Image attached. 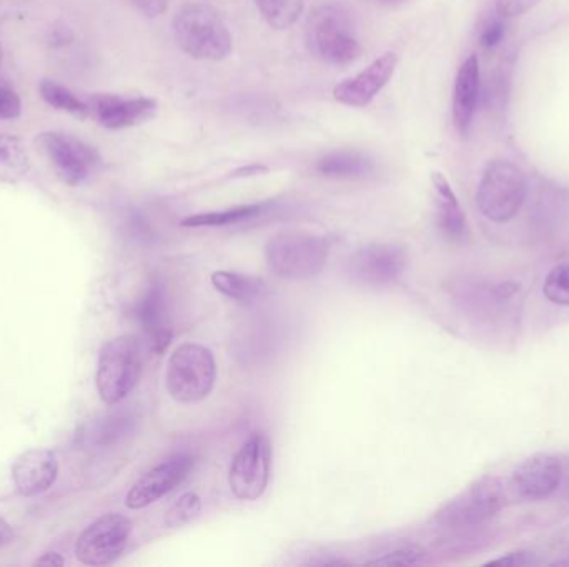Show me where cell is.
Returning <instances> with one entry per match:
<instances>
[{"mask_svg": "<svg viewBox=\"0 0 569 567\" xmlns=\"http://www.w3.org/2000/svg\"><path fill=\"white\" fill-rule=\"evenodd\" d=\"M90 117L110 130L142 125L156 117L159 103L150 97H123L116 93H93L89 100Z\"/></svg>", "mask_w": 569, "mask_h": 567, "instance_id": "13", "label": "cell"}, {"mask_svg": "<svg viewBox=\"0 0 569 567\" xmlns=\"http://www.w3.org/2000/svg\"><path fill=\"white\" fill-rule=\"evenodd\" d=\"M267 166L263 165H249L243 166V169L237 170V172L232 173L233 179H237V176H252V175H259V173H266Z\"/></svg>", "mask_w": 569, "mask_h": 567, "instance_id": "35", "label": "cell"}, {"mask_svg": "<svg viewBox=\"0 0 569 567\" xmlns=\"http://www.w3.org/2000/svg\"><path fill=\"white\" fill-rule=\"evenodd\" d=\"M505 36V26L500 22V20H493V22L488 23L485 27L483 32H481V43L485 47H495L501 42Z\"/></svg>", "mask_w": 569, "mask_h": 567, "instance_id": "33", "label": "cell"}, {"mask_svg": "<svg viewBox=\"0 0 569 567\" xmlns=\"http://www.w3.org/2000/svg\"><path fill=\"white\" fill-rule=\"evenodd\" d=\"M408 265L403 246L393 243H371L357 250L348 260V275L357 285L383 288L393 285Z\"/></svg>", "mask_w": 569, "mask_h": 567, "instance_id": "11", "label": "cell"}, {"mask_svg": "<svg viewBox=\"0 0 569 567\" xmlns=\"http://www.w3.org/2000/svg\"><path fill=\"white\" fill-rule=\"evenodd\" d=\"M59 475V462L50 449H29L12 466L13 486L22 496H37L52 488Z\"/></svg>", "mask_w": 569, "mask_h": 567, "instance_id": "16", "label": "cell"}, {"mask_svg": "<svg viewBox=\"0 0 569 567\" xmlns=\"http://www.w3.org/2000/svg\"><path fill=\"white\" fill-rule=\"evenodd\" d=\"M40 95L53 109L63 110L77 119H89L90 117L89 102L79 99L72 90L67 89L62 83L43 80L40 83Z\"/></svg>", "mask_w": 569, "mask_h": 567, "instance_id": "25", "label": "cell"}, {"mask_svg": "<svg viewBox=\"0 0 569 567\" xmlns=\"http://www.w3.org/2000/svg\"><path fill=\"white\" fill-rule=\"evenodd\" d=\"M142 350L132 335L116 336L100 350L97 392L106 405H119L136 388L142 376Z\"/></svg>", "mask_w": 569, "mask_h": 567, "instance_id": "4", "label": "cell"}, {"mask_svg": "<svg viewBox=\"0 0 569 567\" xmlns=\"http://www.w3.org/2000/svg\"><path fill=\"white\" fill-rule=\"evenodd\" d=\"M36 143L57 179L66 185H83L102 169L99 150L69 133L42 132Z\"/></svg>", "mask_w": 569, "mask_h": 567, "instance_id": "7", "label": "cell"}, {"mask_svg": "<svg viewBox=\"0 0 569 567\" xmlns=\"http://www.w3.org/2000/svg\"><path fill=\"white\" fill-rule=\"evenodd\" d=\"M478 95H480V62L477 55H470L460 69L455 80L453 122L461 135L470 132L477 113Z\"/></svg>", "mask_w": 569, "mask_h": 567, "instance_id": "18", "label": "cell"}, {"mask_svg": "<svg viewBox=\"0 0 569 567\" xmlns=\"http://www.w3.org/2000/svg\"><path fill=\"white\" fill-rule=\"evenodd\" d=\"M173 39L183 53L206 62H222L233 52V37L219 10L209 3L190 2L177 10Z\"/></svg>", "mask_w": 569, "mask_h": 567, "instance_id": "1", "label": "cell"}, {"mask_svg": "<svg viewBox=\"0 0 569 567\" xmlns=\"http://www.w3.org/2000/svg\"><path fill=\"white\" fill-rule=\"evenodd\" d=\"M193 466L196 459L187 453L170 456L133 483L127 495V508L143 509L159 502L186 482Z\"/></svg>", "mask_w": 569, "mask_h": 567, "instance_id": "12", "label": "cell"}, {"mask_svg": "<svg viewBox=\"0 0 569 567\" xmlns=\"http://www.w3.org/2000/svg\"><path fill=\"white\" fill-rule=\"evenodd\" d=\"M212 285L227 298L243 303V305L259 302L267 292V285L262 279L233 272L213 273Z\"/></svg>", "mask_w": 569, "mask_h": 567, "instance_id": "21", "label": "cell"}, {"mask_svg": "<svg viewBox=\"0 0 569 567\" xmlns=\"http://www.w3.org/2000/svg\"><path fill=\"white\" fill-rule=\"evenodd\" d=\"M136 316L149 338L150 348L162 355L172 342V326L167 312L166 288L159 280L150 283L149 290L136 306Z\"/></svg>", "mask_w": 569, "mask_h": 567, "instance_id": "17", "label": "cell"}, {"mask_svg": "<svg viewBox=\"0 0 569 567\" xmlns=\"http://www.w3.org/2000/svg\"><path fill=\"white\" fill-rule=\"evenodd\" d=\"M26 143L16 135H0V183L16 185L29 173Z\"/></svg>", "mask_w": 569, "mask_h": 567, "instance_id": "22", "label": "cell"}, {"mask_svg": "<svg viewBox=\"0 0 569 567\" xmlns=\"http://www.w3.org/2000/svg\"><path fill=\"white\" fill-rule=\"evenodd\" d=\"M527 192V179L520 166L508 160H493L478 185L477 206L491 222L507 223L520 213Z\"/></svg>", "mask_w": 569, "mask_h": 567, "instance_id": "6", "label": "cell"}, {"mask_svg": "<svg viewBox=\"0 0 569 567\" xmlns=\"http://www.w3.org/2000/svg\"><path fill=\"white\" fill-rule=\"evenodd\" d=\"M330 255L325 236L307 232L277 233L266 245L269 269L280 279L310 280L320 275Z\"/></svg>", "mask_w": 569, "mask_h": 567, "instance_id": "3", "label": "cell"}, {"mask_svg": "<svg viewBox=\"0 0 569 567\" xmlns=\"http://www.w3.org/2000/svg\"><path fill=\"white\" fill-rule=\"evenodd\" d=\"M535 565H538V561L535 559L533 553L527 551L510 553V555L501 556V558L487 563V566L505 567H527Z\"/></svg>", "mask_w": 569, "mask_h": 567, "instance_id": "31", "label": "cell"}, {"mask_svg": "<svg viewBox=\"0 0 569 567\" xmlns=\"http://www.w3.org/2000/svg\"><path fill=\"white\" fill-rule=\"evenodd\" d=\"M200 509H202V502L196 493H186L173 503L170 512L167 513V526L170 528H180L197 518Z\"/></svg>", "mask_w": 569, "mask_h": 567, "instance_id": "26", "label": "cell"}, {"mask_svg": "<svg viewBox=\"0 0 569 567\" xmlns=\"http://www.w3.org/2000/svg\"><path fill=\"white\" fill-rule=\"evenodd\" d=\"M397 65V53L385 52L383 55L375 59L367 69L338 83L333 89L335 100L343 105L355 107V109L370 105L375 97L390 82Z\"/></svg>", "mask_w": 569, "mask_h": 567, "instance_id": "14", "label": "cell"}, {"mask_svg": "<svg viewBox=\"0 0 569 567\" xmlns=\"http://www.w3.org/2000/svg\"><path fill=\"white\" fill-rule=\"evenodd\" d=\"M129 2L149 19H156L169 9V0H129Z\"/></svg>", "mask_w": 569, "mask_h": 567, "instance_id": "32", "label": "cell"}, {"mask_svg": "<svg viewBox=\"0 0 569 567\" xmlns=\"http://www.w3.org/2000/svg\"><path fill=\"white\" fill-rule=\"evenodd\" d=\"M427 555L421 549L405 548L398 549V551L388 553V555L381 556V558L371 559L367 565L371 566H415L423 565L427 561Z\"/></svg>", "mask_w": 569, "mask_h": 567, "instance_id": "28", "label": "cell"}, {"mask_svg": "<svg viewBox=\"0 0 569 567\" xmlns=\"http://www.w3.org/2000/svg\"><path fill=\"white\" fill-rule=\"evenodd\" d=\"M2 59H3V50H2V45H0V67H2Z\"/></svg>", "mask_w": 569, "mask_h": 567, "instance_id": "38", "label": "cell"}, {"mask_svg": "<svg viewBox=\"0 0 569 567\" xmlns=\"http://www.w3.org/2000/svg\"><path fill=\"white\" fill-rule=\"evenodd\" d=\"M132 533V522L126 516H102L77 539L76 556L86 566H106L117 561L126 551Z\"/></svg>", "mask_w": 569, "mask_h": 567, "instance_id": "10", "label": "cell"}, {"mask_svg": "<svg viewBox=\"0 0 569 567\" xmlns=\"http://www.w3.org/2000/svg\"><path fill=\"white\" fill-rule=\"evenodd\" d=\"M217 382V363L212 352L197 343H183L167 365V392L176 402L196 405L209 398Z\"/></svg>", "mask_w": 569, "mask_h": 567, "instance_id": "5", "label": "cell"}, {"mask_svg": "<svg viewBox=\"0 0 569 567\" xmlns=\"http://www.w3.org/2000/svg\"><path fill=\"white\" fill-rule=\"evenodd\" d=\"M307 45L311 55L330 65H347L361 53L353 17L340 3H327L311 13Z\"/></svg>", "mask_w": 569, "mask_h": 567, "instance_id": "2", "label": "cell"}, {"mask_svg": "<svg viewBox=\"0 0 569 567\" xmlns=\"http://www.w3.org/2000/svg\"><path fill=\"white\" fill-rule=\"evenodd\" d=\"M12 526H10L9 523L6 522V519L0 518V549H2L3 546L10 545V543H12Z\"/></svg>", "mask_w": 569, "mask_h": 567, "instance_id": "34", "label": "cell"}, {"mask_svg": "<svg viewBox=\"0 0 569 567\" xmlns=\"http://www.w3.org/2000/svg\"><path fill=\"white\" fill-rule=\"evenodd\" d=\"M385 2H398V0H385Z\"/></svg>", "mask_w": 569, "mask_h": 567, "instance_id": "39", "label": "cell"}, {"mask_svg": "<svg viewBox=\"0 0 569 567\" xmlns=\"http://www.w3.org/2000/svg\"><path fill=\"white\" fill-rule=\"evenodd\" d=\"M22 112L20 97L9 87H0V119H17Z\"/></svg>", "mask_w": 569, "mask_h": 567, "instance_id": "30", "label": "cell"}, {"mask_svg": "<svg viewBox=\"0 0 569 567\" xmlns=\"http://www.w3.org/2000/svg\"><path fill=\"white\" fill-rule=\"evenodd\" d=\"M263 210H266V205L253 203V205L233 206V209L222 210V212L197 213V215L183 219L180 225L187 226V229L233 225V223L256 219Z\"/></svg>", "mask_w": 569, "mask_h": 567, "instance_id": "23", "label": "cell"}, {"mask_svg": "<svg viewBox=\"0 0 569 567\" xmlns=\"http://www.w3.org/2000/svg\"><path fill=\"white\" fill-rule=\"evenodd\" d=\"M373 160L358 150H333L315 163V170L327 179H363L373 172Z\"/></svg>", "mask_w": 569, "mask_h": 567, "instance_id": "20", "label": "cell"}, {"mask_svg": "<svg viewBox=\"0 0 569 567\" xmlns=\"http://www.w3.org/2000/svg\"><path fill=\"white\" fill-rule=\"evenodd\" d=\"M260 16L276 30H288L300 19L305 0H253Z\"/></svg>", "mask_w": 569, "mask_h": 567, "instance_id": "24", "label": "cell"}, {"mask_svg": "<svg viewBox=\"0 0 569 567\" xmlns=\"http://www.w3.org/2000/svg\"><path fill=\"white\" fill-rule=\"evenodd\" d=\"M538 3L540 0H495V9H497L498 16L511 19V17H520L530 12Z\"/></svg>", "mask_w": 569, "mask_h": 567, "instance_id": "29", "label": "cell"}, {"mask_svg": "<svg viewBox=\"0 0 569 567\" xmlns=\"http://www.w3.org/2000/svg\"><path fill=\"white\" fill-rule=\"evenodd\" d=\"M505 499L507 496L500 479L483 476L460 495L445 503L435 519L447 529L473 528L497 516L505 506Z\"/></svg>", "mask_w": 569, "mask_h": 567, "instance_id": "8", "label": "cell"}, {"mask_svg": "<svg viewBox=\"0 0 569 567\" xmlns=\"http://www.w3.org/2000/svg\"><path fill=\"white\" fill-rule=\"evenodd\" d=\"M563 482V465L553 455L530 456L511 473V486L520 498L540 502L558 492Z\"/></svg>", "mask_w": 569, "mask_h": 567, "instance_id": "15", "label": "cell"}, {"mask_svg": "<svg viewBox=\"0 0 569 567\" xmlns=\"http://www.w3.org/2000/svg\"><path fill=\"white\" fill-rule=\"evenodd\" d=\"M36 565L63 566L66 565V559L60 558V555H57V553H47L42 558L37 559Z\"/></svg>", "mask_w": 569, "mask_h": 567, "instance_id": "36", "label": "cell"}, {"mask_svg": "<svg viewBox=\"0 0 569 567\" xmlns=\"http://www.w3.org/2000/svg\"><path fill=\"white\" fill-rule=\"evenodd\" d=\"M272 469V445L269 436L253 433L237 452L230 468L229 485L236 498L257 502L267 492Z\"/></svg>", "mask_w": 569, "mask_h": 567, "instance_id": "9", "label": "cell"}, {"mask_svg": "<svg viewBox=\"0 0 569 567\" xmlns=\"http://www.w3.org/2000/svg\"><path fill=\"white\" fill-rule=\"evenodd\" d=\"M555 566H569V558L565 559V561H557Z\"/></svg>", "mask_w": 569, "mask_h": 567, "instance_id": "37", "label": "cell"}, {"mask_svg": "<svg viewBox=\"0 0 569 567\" xmlns=\"http://www.w3.org/2000/svg\"><path fill=\"white\" fill-rule=\"evenodd\" d=\"M543 293L555 305L569 306V263L551 270L545 280Z\"/></svg>", "mask_w": 569, "mask_h": 567, "instance_id": "27", "label": "cell"}, {"mask_svg": "<svg viewBox=\"0 0 569 567\" xmlns=\"http://www.w3.org/2000/svg\"><path fill=\"white\" fill-rule=\"evenodd\" d=\"M431 185L435 190L437 220L441 233L451 242H460L467 235V216L461 210L450 182L443 173L433 172L431 173Z\"/></svg>", "mask_w": 569, "mask_h": 567, "instance_id": "19", "label": "cell"}]
</instances>
